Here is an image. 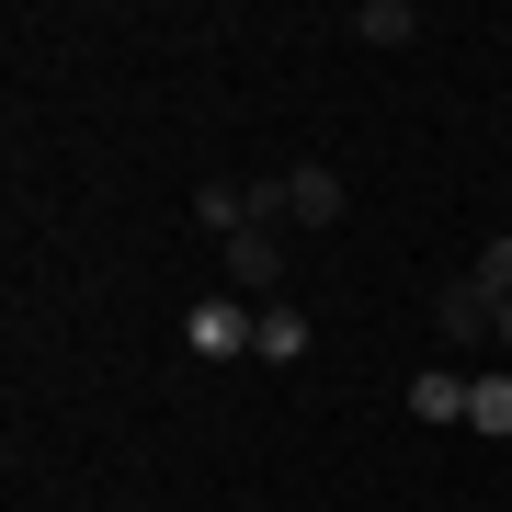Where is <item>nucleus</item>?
Listing matches in <instances>:
<instances>
[{
    "instance_id": "obj_7",
    "label": "nucleus",
    "mask_w": 512,
    "mask_h": 512,
    "mask_svg": "<svg viewBox=\"0 0 512 512\" xmlns=\"http://www.w3.org/2000/svg\"><path fill=\"white\" fill-rule=\"evenodd\" d=\"M353 35H365V46H410L421 12H410V0H365V12H353Z\"/></svg>"
},
{
    "instance_id": "obj_9",
    "label": "nucleus",
    "mask_w": 512,
    "mask_h": 512,
    "mask_svg": "<svg viewBox=\"0 0 512 512\" xmlns=\"http://www.w3.org/2000/svg\"><path fill=\"white\" fill-rule=\"evenodd\" d=\"M467 285H478V296H490V308H512V228L490 239V251H478V274H467Z\"/></svg>"
},
{
    "instance_id": "obj_10",
    "label": "nucleus",
    "mask_w": 512,
    "mask_h": 512,
    "mask_svg": "<svg viewBox=\"0 0 512 512\" xmlns=\"http://www.w3.org/2000/svg\"><path fill=\"white\" fill-rule=\"evenodd\" d=\"M490 342H501V353H512V308H501V319H490Z\"/></svg>"
},
{
    "instance_id": "obj_3",
    "label": "nucleus",
    "mask_w": 512,
    "mask_h": 512,
    "mask_svg": "<svg viewBox=\"0 0 512 512\" xmlns=\"http://www.w3.org/2000/svg\"><path fill=\"white\" fill-rule=\"evenodd\" d=\"M228 285H239V296H274V285H285V228H239V239H228Z\"/></svg>"
},
{
    "instance_id": "obj_8",
    "label": "nucleus",
    "mask_w": 512,
    "mask_h": 512,
    "mask_svg": "<svg viewBox=\"0 0 512 512\" xmlns=\"http://www.w3.org/2000/svg\"><path fill=\"white\" fill-rule=\"evenodd\" d=\"M467 421H478V433H490V444H512V376H478V399H467Z\"/></svg>"
},
{
    "instance_id": "obj_1",
    "label": "nucleus",
    "mask_w": 512,
    "mask_h": 512,
    "mask_svg": "<svg viewBox=\"0 0 512 512\" xmlns=\"http://www.w3.org/2000/svg\"><path fill=\"white\" fill-rule=\"evenodd\" d=\"M490 319H501V308H490V296H478L467 274L433 296V342H444V353H478V342H490Z\"/></svg>"
},
{
    "instance_id": "obj_5",
    "label": "nucleus",
    "mask_w": 512,
    "mask_h": 512,
    "mask_svg": "<svg viewBox=\"0 0 512 512\" xmlns=\"http://www.w3.org/2000/svg\"><path fill=\"white\" fill-rule=\"evenodd\" d=\"M308 342H319V330H308V308H262V319H251V353H262V365H296Z\"/></svg>"
},
{
    "instance_id": "obj_2",
    "label": "nucleus",
    "mask_w": 512,
    "mask_h": 512,
    "mask_svg": "<svg viewBox=\"0 0 512 512\" xmlns=\"http://www.w3.org/2000/svg\"><path fill=\"white\" fill-rule=\"evenodd\" d=\"M251 319H262V308H228V296H205V308H183V342L205 353V365H228V353H251Z\"/></svg>"
},
{
    "instance_id": "obj_6",
    "label": "nucleus",
    "mask_w": 512,
    "mask_h": 512,
    "mask_svg": "<svg viewBox=\"0 0 512 512\" xmlns=\"http://www.w3.org/2000/svg\"><path fill=\"white\" fill-rule=\"evenodd\" d=\"M467 399H478V387H467L456 365H421V376H410V410H421V421H467Z\"/></svg>"
},
{
    "instance_id": "obj_4",
    "label": "nucleus",
    "mask_w": 512,
    "mask_h": 512,
    "mask_svg": "<svg viewBox=\"0 0 512 512\" xmlns=\"http://www.w3.org/2000/svg\"><path fill=\"white\" fill-rule=\"evenodd\" d=\"M285 205H296V228H342L353 194H342V171H330V160H296V171H285Z\"/></svg>"
}]
</instances>
